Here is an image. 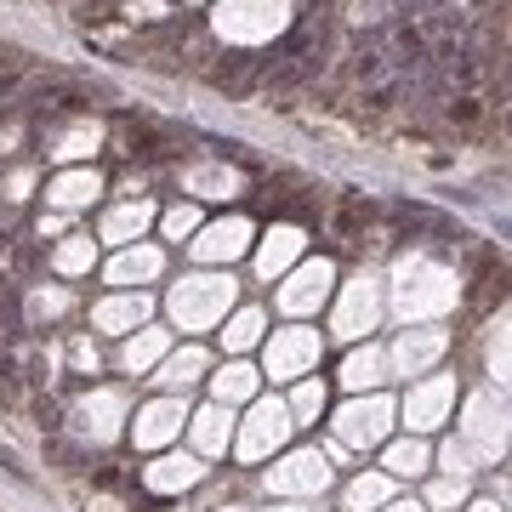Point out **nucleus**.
I'll list each match as a JSON object with an SVG mask.
<instances>
[{
	"label": "nucleus",
	"mask_w": 512,
	"mask_h": 512,
	"mask_svg": "<svg viewBox=\"0 0 512 512\" xmlns=\"http://www.w3.org/2000/svg\"><path fill=\"white\" fill-rule=\"evenodd\" d=\"M291 23H296L291 0H217V12H211V29L228 46H268Z\"/></svg>",
	"instance_id": "nucleus-1"
},
{
	"label": "nucleus",
	"mask_w": 512,
	"mask_h": 512,
	"mask_svg": "<svg viewBox=\"0 0 512 512\" xmlns=\"http://www.w3.org/2000/svg\"><path fill=\"white\" fill-rule=\"evenodd\" d=\"M234 296H239L234 274H188V279L171 285L165 302H171V319H177L183 330H211L217 319H228Z\"/></svg>",
	"instance_id": "nucleus-2"
},
{
	"label": "nucleus",
	"mask_w": 512,
	"mask_h": 512,
	"mask_svg": "<svg viewBox=\"0 0 512 512\" xmlns=\"http://www.w3.org/2000/svg\"><path fill=\"white\" fill-rule=\"evenodd\" d=\"M461 296L456 274L439 268L433 256H404L399 262V313L404 319H421V313H444Z\"/></svg>",
	"instance_id": "nucleus-3"
},
{
	"label": "nucleus",
	"mask_w": 512,
	"mask_h": 512,
	"mask_svg": "<svg viewBox=\"0 0 512 512\" xmlns=\"http://www.w3.org/2000/svg\"><path fill=\"white\" fill-rule=\"evenodd\" d=\"M291 410H285V404L279 399H256L251 404V416H245V427H239V439H234V450L245 461H262V456H274L279 444L291 439Z\"/></svg>",
	"instance_id": "nucleus-4"
},
{
	"label": "nucleus",
	"mask_w": 512,
	"mask_h": 512,
	"mask_svg": "<svg viewBox=\"0 0 512 512\" xmlns=\"http://www.w3.org/2000/svg\"><path fill=\"white\" fill-rule=\"evenodd\" d=\"M313 365H319V330H308V325L274 330V342H268V376L291 382V376H308Z\"/></svg>",
	"instance_id": "nucleus-5"
},
{
	"label": "nucleus",
	"mask_w": 512,
	"mask_h": 512,
	"mask_svg": "<svg viewBox=\"0 0 512 512\" xmlns=\"http://www.w3.org/2000/svg\"><path fill=\"white\" fill-rule=\"evenodd\" d=\"M183 421H188L183 393H165V399H154V404H143V410H137V421H131V439H137V450H165V444L183 433Z\"/></svg>",
	"instance_id": "nucleus-6"
},
{
	"label": "nucleus",
	"mask_w": 512,
	"mask_h": 512,
	"mask_svg": "<svg viewBox=\"0 0 512 512\" xmlns=\"http://www.w3.org/2000/svg\"><path fill=\"white\" fill-rule=\"evenodd\" d=\"M74 421H80V433H86L92 444L120 439V421H126V393H120V387H92L86 399L74 404Z\"/></svg>",
	"instance_id": "nucleus-7"
},
{
	"label": "nucleus",
	"mask_w": 512,
	"mask_h": 512,
	"mask_svg": "<svg viewBox=\"0 0 512 512\" xmlns=\"http://www.w3.org/2000/svg\"><path fill=\"white\" fill-rule=\"evenodd\" d=\"M330 285H336V268H330L325 256H319V262H302V268L279 285V308L302 319V313H313L330 296Z\"/></svg>",
	"instance_id": "nucleus-8"
},
{
	"label": "nucleus",
	"mask_w": 512,
	"mask_h": 512,
	"mask_svg": "<svg viewBox=\"0 0 512 512\" xmlns=\"http://www.w3.org/2000/svg\"><path fill=\"white\" fill-rule=\"evenodd\" d=\"M376 319H382V285L370 274H359L342 291V308H336V336H365V330H376Z\"/></svg>",
	"instance_id": "nucleus-9"
},
{
	"label": "nucleus",
	"mask_w": 512,
	"mask_h": 512,
	"mask_svg": "<svg viewBox=\"0 0 512 512\" xmlns=\"http://www.w3.org/2000/svg\"><path fill=\"white\" fill-rule=\"evenodd\" d=\"M387 421H393V404H387L382 393H370V399L342 404L336 433H342V444H382L387 439Z\"/></svg>",
	"instance_id": "nucleus-10"
},
{
	"label": "nucleus",
	"mask_w": 512,
	"mask_h": 512,
	"mask_svg": "<svg viewBox=\"0 0 512 512\" xmlns=\"http://www.w3.org/2000/svg\"><path fill=\"white\" fill-rule=\"evenodd\" d=\"M330 484V467H325V456L319 450H296V456H285L268 473V490L274 495H319Z\"/></svg>",
	"instance_id": "nucleus-11"
},
{
	"label": "nucleus",
	"mask_w": 512,
	"mask_h": 512,
	"mask_svg": "<svg viewBox=\"0 0 512 512\" xmlns=\"http://www.w3.org/2000/svg\"><path fill=\"white\" fill-rule=\"evenodd\" d=\"M251 234H256V228L245 217H222V222H205L188 245H194V256H200V262H234V256L251 251Z\"/></svg>",
	"instance_id": "nucleus-12"
},
{
	"label": "nucleus",
	"mask_w": 512,
	"mask_h": 512,
	"mask_svg": "<svg viewBox=\"0 0 512 512\" xmlns=\"http://www.w3.org/2000/svg\"><path fill=\"white\" fill-rule=\"evenodd\" d=\"M450 404H456V376H433V382L410 387L404 416H410V427H416V433H427V427H439V421L450 416Z\"/></svg>",
	"instance_id": "nucleus-13"
},
{
	"label": "nucleus",
	"mask_w": 512,
	"mask_h": 512,
	"mask_svg": "<svg viewBox=\"0 0 512 512\" xmlns=\"http://www.w3.org/2000/svg\"><path fill=\"white\" fill-rule=\"evenodd\" d=\"M165 274V251L160 245H120V256L109 262V285H126V291H137V285H148V279Z\"/></svg>",
	"instance_id": "nucleus-14"
},
{
	"label": "nucleus",
	"mask_w": 512,
	"mask_h": 512,
	"mask_svg": "<svg viewBox=\"0 0 512 512\" xmlns=\"http://www.w3.org/2000/svg\"><path fill=\"white\" fill-rule=\"evenodd\" d=\"M148 319V296L143 291H120V296H103L92 308V325L103 336H131V330H143Z\"/></svg>",
	"instance_id": "nucleus-15"
},
{
	"label": "nucleus",
	"mask_w": 512,
	"mask_h": 512,
	"mask_svg": "<svg viewBox=\"0 0 512 512\" xmlns=\"http://www.w3.org/2000/svg\"><path fill=\"white\" fill-rule=\"evenodd\" d=\"M302 245H308V234H302V228H291V222L268 228V234H262V245H256V274H262V279L285 274L296 256H302Z\"/></svg>",
	"instance_id": "nucleus-16"
},
{
	"label": "nucleus",
	"mask_w": 512,
	"mask_h": 512,
	"mask_svg": "<svg viewBox=\"0 0 512 512\" xmlns=\"http://www.w3.org/2000/svg\"><path fill=\"white\" fill-rule=\"evenodd\" d=\"M97 194H103V177H97L92 165H74V171H57L52 188H46V200L57 205V211H80V205H92Z\"/></svg>",
	"instance_id": "nucleus-17"
},
{
	"label": "nucleus",
	"mask_w": 512,
	"mask_h": 512,
	"mask_svg": "<svg viewBox=\"0 0 512 512\" xmlns=\"http://www.w3.org/2000/svg\"><path fill=\"white\" fill-rule=\"evenodd\" d=\"M200 478H205L200 456H160V461L143 473V484H148L154 495H183V490H194Z\"/></svg>",
	"instance_id": "nucleus-18"
},
{
	"label": "nucleus",
	"mask_w": 512,
	"mask_h": 512,
	"mask_svg": "<svg viewBox=\"0 0 512 512\" xmlns=\"http://www.w3.org/2000/svg\"><path fill=\"white\" fill-rule=\"evenodd\" d=\"M467 444H473L478 456H501L507 450V410L495 416V404L490 399H478L473 410H467Z\"/></svg>",
	"instance_id": "nucleus-19"
},
{
	"label": "nucleus",
	"mask_w": 512,
	"mask_h": 512,
	"mask_svg": "<svg viewBox=\"0 0 512 512\" xmlns=\"http://www.w3.org/2000/svg\"><path fill=\"white\" fill-rule=\"evenodd\" d=\"M188 433H194V450L200 456H222L228 439H234V410L228 404H205L200 416H188Z\"/></svg>",
	"instance_id": "nucleus-20"
},
{
	"label": "nucleus",
	"mask_w": 512,
	"mask_h": 512,
	"mask_svg": "<svg viewBox=\"0 0 512 512\" xmlns=\"http://www.w3.org/2000/svg\"><path fill=\"white\" fill-rule=\"evenodd\" d=\"M148 222H154V205H148V200H126V205H114L109 217H103L97 239H109V245H137V239L148 234Z\"/></svg>",
	"instance_id": "nucleus-21"
},
{
	"label": "nucleus",
	"mask_w": 512,
	"mask_h": 512,
	"mask_svg": "<svg viewBox=\"0 0 512 512\" xmlns=\"http://www.w3.org/2000/svg\"><path fill=\"white\" fill-rule=\"evenodd\" d=\"M171 353V336L154 325L143 330H131L126 336V348H120V370H131V376H143V370H160V359Z\"/></svg>",
	"instance_id": "nucleus-22"
},
{
	"label": "nucleus",
	"mask_w": 512,
	"mask_h": 512,
	"mask_svg": "<svg viewBox=\"0 0 512 512\" xmlns=\"http://www.w3.org/2000/svg\"><path fill=\"white\" fill-rule=\"evenodd\" d=\"M444 342H450L444 330H404L399 348H393V365H399L404 376H416V370H427L444 353Z\"/></svg>",
	"instance_id": "nucleus-23"
},
{
	"label": "nucleus",
	"mask_w": 512,
	"mask_h": 512,
	"mask_svg": "<svg viewBox=\"0 0 512 512\" xmlns=\"http://www.w3.org/2000/svg\"><path fill=\"white\" fill-rule=\"evenodd\" d=\"M183 188H188V194H200V200H228V194L245 188V177H239L234 165H188Z\"/></svg>",
	"instance_id": "nucleus-24"
},
{
	"label": "nucleus",
	"mask_w": 512,
	"mask_h": 512,
	"mask_svg": "<svg viewBox=\"0 0 512 512\" xmlns=\"http://www.w3.org/2000/svg\"><path fill=\"white\" fill-rule=\"evenodd\" d=\"M205 370H211L205 348H183V353H165V359H160V376H154V382L171 387V393H188V387L200 382Z\"/></svg>",
	"instance_id": "nucleus-25"
},
{
	"label": "nucleus",
	"mask_w": 512,
	"mask_h": 512,
	"mask_svg": "<svg viewBox=\"0 0 512 512\" xmlns=\"http://www.w3.org/2000/svg\"><path fill=\"white\" fill-rule=\"evenodd\" d=\"M97 143H103V126H97V120H80V126L57 131L46 154H52V160H92V154H97Z\"/></svg>",
	"instance_id": "nucleus-26"
},
{
	"label": "nucleus",
	"mask_w": 512,
	"mask_h": 512,
	"mask_svg": "<svg viewBox=\"0 0 512 512\" xmlns=\"http://www.w3.org/2000/svg\"><path fill=\"white\" fill-rule=\"evenodd\" d=\"M92 262H97V239L92 234H63V245H57V256H52V268L63 279L92 274Z\"/></svg>",
	"instance_id": "nucleus-27"
},
{
	"label": "nucleus",
	"mask_w": 512,
	"mask_h": 512,
	"mask_svg": "<svg viewBox=\"0 0 512 512\" xmlns=\"http://www.w3.org/2000/svg\"><path fill=\"white\" fill-rule=\"evenodd\" d=\"M211 387H217V404L234 410V404H245L256 393V370L245 365V359H234V365H222L217 376H211Z\"/></svg>",
	"instance_id": "nucleus-28"
},
{
	"label": "nucleus",
	"mask_w": 512,
	"mask_h": 512,
	"mask_svg": "<svg viewBox=\"0 0 512 512\" xmlns=\"http://www.w3.org/2000/svg\"><path fill=\"white\" fill-rule=\"evenodd\" d=\"M393 501V478L387 473H365L348 484V512H370V507H387Z\"/></svg>",
	"instance_id": "nucleus-29"
},
{
	"label": "nucleus",
	"mask_w": 512,
	"mask_h": 512,
	"mask_svg": "<svg viewBox=\"0 0 512 512\" xmlns=\"http://www.w3.org/2000/svg\"><path fill=\"white\" fill-rule=\"evenodd\" d=\"M285 410H291L296 427H313V421H319V410H325V382H319V376H302V387L291 393V404H285Z\"/></svg>",
	"instance_id": "nucleus-30"
},
{
	"label": "nucleus",
	"mask_w": 512,
	"mask_h": 512,
	"mask_svg": "<svg viewBox=\"0 0 512 512\" xmlns=\"http://www.w3.org/2000/svg\"><path fill=\"white\" fill-rule=\"evenodd\" d=\"M342 382L353 387V393H365V387L382 382V353L365 348V353H348V365H342Z\"/></svg>",
	"instance_id": "nucleus-31"
},
{
	"label": "nucleus",
	"mask_w": 512,
	"mask_h": 512,
	"mask_svg": "<svg viewBox=\"0 0 512 512\" xmlns=\"http://www.w3.org/2000/svg\"><path fill=\"white\" fill-rule=\"evenodd\" d=\"M262 325H268V319H262L256 308L234 313V319H228V330H222V342H228V353H245V348H256V336H262Z\"/></svg>",
	"instance_id": "nucleus-32"
},
{
	"label": "nucleus",
	"mask_w": 512,
	"mask_h": 512,
	"mask_svg": "<svg viewBox=\"0 0 512 512\" xmlns=\"http://www.w3.org/2000/svg\"><path fill=\"white\" fill-rule=\"evenodd\" d=\"M387 473H393V478H416V473H427V444H421V439L393 444V450H387Z\"/></svg>",
	"instance_id": "nucleus-33"
},
{
	"label": "nucleus",
	"mask_w": 512,
	"mask_h": 512,
	"mask_svg": "<svg viewBox=\"0 0 512 512\" xmlns=\"http://www.w3.org/2000/svg\"><path fill=\"white\" fill-rule=\"evenodd\" d=\"M160 234L165 239H194L200 234V211H194V205H171L160 217Z\"/></svg>",
	"instance_id": "nucleus-34"
},
{
	"label": "nucleus",
	"mask_w": 512,
	"mask_h": 512,
	"mask_svg": "<svg viewBox=\"0 0 512 512\" xmlns=\"http://www.w3.org/2000/svg\"><path fill=\"white\" fill-rule=\"evenodd\" d=\"M69 302L74 296L63 291V285H46V291L29 296V313H35V319H57V313H69Z\"/></svg>",
	"instance_id": "nucleus-35"
},
{
	"label": "nucleus",
	"mask_w": 512,
	"mask_h": 512,
	"mask_svg": "<svg viewBox=\"0 0 512 512\" xmlns=\"http://www.w3.org/2000/svg\"><path fill=\"white\" fill-rule=\"evenodd\" d=\"M29 188H35V171H12V177H6V188H0V194H6V200L18 205V200H29Z\"/></svg>",
	"instance_id": "nucleus-36"
},
{
	"label": "nucleus",
	"mask_w": 512,
	"mask_h": 512,
	"mask_svg": "<svg viewBox=\"0 0 512 512\" xmlns=\"http://www.w3.org/2000/svg\"><path fill=\"white\" fill-rule=\"evenodd\" d=\"M461 495H467V484L461 478H444V484H433V507H456Z\"/></svg>",
	"instance_id": "nucleus-37"
},
{
	"label": "nucleus",
	"mask_w": 512,
	"mask_h": 512,
	"mask_svg": "<svg viewBox=\"0 0 512 512\" xmlns=\"http://www.w3.org/2000/svg\"><path fill=\"white\" fill-rule=\"evenodd\" d=\"M74 365L86 370V376H97V348L92 342H74Z\"/></svg>",
	"instance_id": "nucleus-38"
},
{
	"label": "nucleus",
	"mask_w": 512,
	"mask_h": 512,
	"mask_svg": "<svg viewBox=\"0 0 512 512\" xmlns=\"http://www.w3.org/2000/svg\"><path fill=\"white\" fill-rule=\"evenodd\" d=\"M131 18H165V0H126Z\"/></svg>",
	"instance_id": "nucleus-39"
},
{
	"label": "nucleus",
	"mask_w": 512,
	"mask_h": 512,
	"mask_svg": "<svg viewBox=\"0 0 512 512\" xmlns=\"http://www.w3.org/2000/svg\"><path fill=\"white\" fill-rule=\"evenodd\" d=\"M387 512H421V501H387Z\"/></svg>",
	"instance_id": "nucleus-40"
},
{
	"label": "nucleus",
	"mask_w": 512,
	"mask_h": 512,
	"mask_svg": "<svg viewBox=\"0 0 512 512\" xmlns=\"http://www.w3.org/2000/svg\"><path fill=\"white\" fill-rule=\"evenodd\" d=\"M467 512H501V507H495V501H473Z\"/></svg>",
	"instance_id": "nucleus-41"
},
{
	"label": "nucleus",
	"mask_w": 512,
	"mask_h": 512,
	"mask_svg": "<svg viewBox=\"0 0 512 512\" xmlns=\"http://www.w3.org/2000/svg\"><path fill=\"white\" fill-rule=\"evenodd\" d=\"M279 512H302V507H279Z\"/></svg>",
	"instance_id": "nucleus-42"
},
{
	"label": "nucleus",
	"mask_w": 512,
	"mask_h": 512,
	"mask_svg": "<svg viewBox=\"0 0 512 512\" xmlns=\"http://www.w3.org/2000/svg\"><path fill=\"white\" fill-rule=\"evenodd\" d=\"M188 6H200V0H188Z\"/></svg>",
	"instance_id": "nucleus-43"
}]
</instances>
